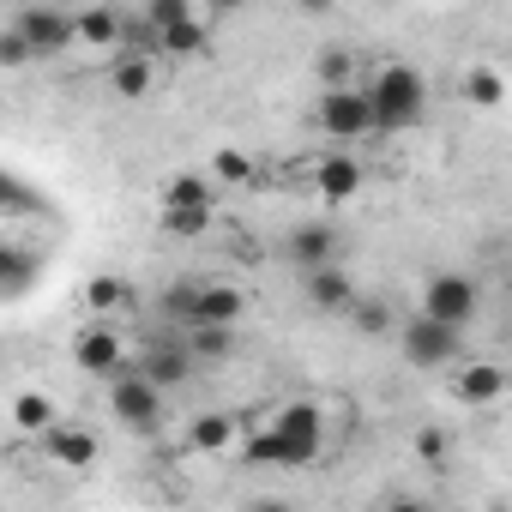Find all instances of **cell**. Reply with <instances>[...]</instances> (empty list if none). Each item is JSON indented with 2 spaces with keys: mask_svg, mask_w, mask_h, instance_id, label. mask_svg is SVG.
I'll list each match as a JSON object with an SVG mask.
<instances>
[{
  "mask_svg": "<svg viewBox=\"0 0 512 512\" xmlns=\"http://www.w3.org/2000/svg\"><path fill=\"white\" fill-rule=\"evenodd\" d=\"M320 458V404H284L266 416V428L247 440V464L302 470Z\"/></svg>",
  "mask_w": 512,
  "mask_h": 512,
  "instance_id": "6da1fadb",
  "label": "cell"
},
{
  "mask_svg": "<svg viewBox=\"0 0 512 512\" xmlns=\"http://www.w3.org/2000/svg\"><path fill=\"white\" fill-rule=\"evenodd\" d=\"M368 85V109H374V133H404V127H416L422 121V103H428V85H422V73L416 67H404V61H386V67H374V73H362Z\"/></svg>",
  "mask_w": 512,
  "mask_h": 512,
  "instance_id": "7a4b0ae2",
  "label": "cell"
},
{
  "mask_svg": "<svg viewBox=\"0 0 512 512\" xmlns=\"http://www.w3.org/2000/svg\"><path fill=\"white\" fill-rule=\"evenodd\" d=\"M241 290L229 284H169L163 290V314L175 326H235L241 320Z\"/></svg>",
  "mask_w": 512,
  "mask_h": 512,
  "instance_id": "3957f363",
  "label": "cell"
},
{
  "mask_svg": "<svg viewBox=\"0 0 512 512\" xmlns=\"http://www.w3.org/2000/svg\"><path fill=\"white\" fill-rule=\"evenodd\" d=\"M109 410H115L133 434H157V422H163V386H151V380L127 362L121 374H109Z\"/></svg>",
  "mask_w": 512,
  "mask_h": 512,
  "instance_id": "277c9868",
  "label": "cell"
},
{
  "mask_svg": "<svg viewBox=\"0 0 512 512\" xmlns=\"http://www.w3.org/2000/svg\"><path fill=\"white\" fill-rule=\"evenodd\" d=\"M314 121H320V133H332V139H368V133H374L368 91H362V85H332V91H320Z\"/></svg>",
  "mask_w": 512,
  "mask_h": 512,
  "instance_id": "5b68a950",
  "label": "cell"
},
{
  "mask_svg": "<svg viewBox=\"0 0 512 512\" xmlns=\"http://www.w3.org/2000/svg\"><path fill=\"white\" fill-rule=\"evenodd\" d=\"M476 308H482V290H476V278H464V272H440V278H428V290H422V314H434V320H446V326H470L476 320Z\"/></svg>",
  "mask_w": 512,
  "mask_h": 512,
  "instance_id": "8992f818",
  "label": "cell"
},
{
  "mask_svg": "<svg viewBox=\"0 0 512 512\" xmlns=\"http://www.w3.org/2000/svg\"><path fill=\"white\" fill-rule=\"evenodd\" d=\"M404 356H410L416 368H446V362L458 356V326H446V320H434V314L410 320V326H404Z\"/></svg>",
  "mask_w": 512,
  "mask_h": 512,
  "instance_id": "52a82bcc",
  "label": "cell"
},
{
  "mask_svg": "<svg viewBox=\"0 0 512 512\" xmlns=\"http://www.w3.org/2000/svg\"><path fill=\"white\" fill-rule=\"evenodd\" d=\"M73 362H79L85 374L109 380V374H121V368H127V344H121V332H115V326H85V332L73 338Z\"/></svg>",
  "mask_w": 512,
  "mask_h": 512,
  "instance_id": "ba28073f",
  "label": "cell"
},
{
  "mask_svg": "<svg viewBox=\"0 0 512 512\" xmlns=\"http://www.w3.org/2000/svg\"><path fill=\"white\" fill-rule=\"evenodd\" d=\"M13 31L31 43V55H61L73 43V13H55V7H25L13 19Z\"/></svg>",
  "mask_w": 512,
  "mask_h": 512,
  "instance_id": "9c48e42d",
  "label": "cell"
},
{
  "mask_svg": "<svg viewBox=\"0 0 512 512\" xmlns=\"http://www.w3.org/2000/svg\"><path fill=\"white\" fill-rule=\"evenodd\" d=\"M43 452H49L61 470H91V464H97V434H91V428H73V422L55 416V422L43 428Z\"/></svg>",
  "mask_w": 512,
  "mask_h": 512,
  "instance_id": "30bf717a",
  "label": "cell"
},
{
  "mask_svg": "<svg viewBox=\"0 0 512 512\" xmlns=\"http://www.w3.org/2000/svg\"><path fill=\"white\" fill-rule=\"evenodd\" d=\"M133 368H139L151 386H163V392H169V386H187V374H193V356H187V344H181V338H157V344H151V350H145Z\"/></svg>",
  "mask_w": 512,
  "mask_h": 512,
  "instance_id": "8fae6325",
  "label": "cell"
},
{
  "mask_svg": "<svg viewBox=\"0 0 512 512\" xmlns=\"http://www.w3.org/2000/svg\"><path fill=\"white\" fill-rule=\"evenodd\" d=\"M290 260H296V272L332 266V260H338V229H332V223H302V229L290 235Z\"/></svg>",
  "mask_w": 512,
  "mask_h": 512,
  "instance_id": "7c38bea8",
  "label": "cell"
},
{
  "mask_svg": "<svg viewBox=\"0 0 512 512\" xmlns=\"http://www.w3.org/2000/svg\"><path fill=\"white\" fill-rule=\"evenodd\" d=\"M302 290H308V302L326 308V314H344V308L356 302V290H350V278H344L338 266H314V272H302Z\"/></svg>",
  "mask_w": 512,
  "mask_h": 512,
  "instance_id": "4fadbf2b",
  "label": "cell"
},
{
  "mask_svg": "<svg viewBox=\"0 0 512 512\" xmlns=\"http://www.w3.org/2000/svg\"><path fill=\"white\" fill-rule=\"evenodd\" d=\"M362 181H368V169H362L356 157H326V163L314 169L320 199H356V193H362Z\"/></svg>",
  "mask_w": 512,
  "mask_h": 512,
  "instance_id": "5bb4252c",
  "label": "cell"
},
{
  "mask_svg": "<svg viewBox=\"0 0 512 512\" xmlns=\"http://www.w3.org/2000/svg\"><path fill=\"white\" fill-rule=\"evenodd\" d=\"M452 392L458 404H494L506 392V374L494 362H464V374H452Z\"/></svg>",
  "mask_w": 512,
  "mask_h": 512,
  "instance_id": "9a60e30c",
  "label": "cell"
},
{
  "mask_svg": "<svg viewBox=\"0 0 512 512\" xmlns=\"http://www.w3.org/2000/svg\"><path fill=\"white\" fill-rule=\"evenodd\" d=\"M241 440V416H223V410H205V416H193V428H187V446L193 452H229Z\"/></svg>",
  "mask_w": 512,
  "mask_h": 512,
  "instance_id": "2e32d148",
  "label": "cell"
},
{
  "mask_svg": "<svg viewBox=\"0 0 512 512\" xmlns=\"http://www.w3.org/2000/svg\"><path fill=\"white\" fill-rule=\"evenodd\" d=\"M151 79H157V67H151V55H145V49H121V55H115V67H109V85H115L121 97H145V91H151Z\"/></svg>",
  "mask_w": 512,
  "mask_h": 512,
  "instance_id": "e0dca14e",
  "label": "cell"
},
{
  "mask_svg": "<svg viewBox=\"0 0 512 512\" xmlns=\"http://www.w3.org/2000/svg\"><path fill=\"white\" fill-rule=\"evenodd\" d=\"M181 344L193 362H229L235 356V326H181Z\"/></svg>",
  "mask_w": 512,
  "mask_h": 512,
  "instance_id": "ac0fdd59",
  "label": "cell"
},
{
  "mask_svg": "<svg viewBox=\"0 0 512 512\" xmlns=\"http://www.w3.org/2000/svg\"><path fill=\"white\" fill-rule=\"evenodd\" d=\"M73 43L115 49V43H121V13H115V7H85V13L73 19Z\"/></svg>",
  "mask_w": 512,
  "mask_h": 512,
  "instance_id": "d6986e66",
  "label": "cell"
},
{
  "mask_svg": "<svg viewBox=\"0 0 512 512\" xmlns=\"http://www.w3.org/2000/svg\"><path fill=\"white\" fill-rule=\"evenodd\" d=\"M314 79L332 91V85H356L362 79V55L356 49H320L314 55Z\"/></svg>",
  "mask_w": 512,
  "mask_h": 512,
  "instance_id": "ffe728a7",
  "label": "cell"
},
{
  "mask_svg": "<svg viewBox=\"0 0 512 512\" xmlns=\"http://www.w3.org/2000/svg\"><path fill=\"white\" fill-rule=\"evenodd\" d=\"M205 37H211V31L187 13V19H175L169 31H157V49H163V55H199V49H205Z\"/></svg>",
  "mask_w": 512,
  "mask_h": 512,
  "instance_id": "44dd1931",
  "label": "cell"
},
{
  "mask_svg": "<svg viewBox=\"0 0 512 512\" xmlns=\"http://www.w3.org/2000/svg\"><path fill=\"white\" fill-rule=\"evenodd\" d=\"M55 422V398H43V392H19L13 398V428L19 434H43Z\"/></svg>",
  "mask_w": 512,
  "mask_h": 512,
  "instance_id": "7402d4cb",
  "label": "cell"
},
{
  "mask_svg": "<svg viewBox=\"0 0 512 512\" xmlns=\"http://www.w3.org/2000/svg\"><path fill=\"white\" fill-rule=\"evenodd\" d=\"M464 97H470L476 109H500V103H506V79H500V67H476V73H464Z\"/></svg>",
  "mask_w": 512,
  "mask_h": 512,
  "instance_id": "603a6c76",
  "label": "cell"
},
{
  "mask_svg": "<svg viewBox=\"0 0 512 512\" xmlns=\"http://www.w3.org/2000/svg\"><path fill=\"white\" fill-rule=\"evenodd\" d=\"M163 229L181 235V241H193V235L211 229V205H163Z\"/></svg>",
  "mask_w": 512,
  "mask_h": 512,
  "instance_id": "cb8c5ba5",
  "label": "cell"
},
{
  "mask_svg": "<svg viewBox=\"0 0 512 512\" xmlns=\"http://www.w3.org/2000/svg\"><path fill=\"white\" fill-rule=\"evenodd\" d=\"M211 199H217V193H211L205 175H175L169 193H163V205H211Z\"/></svg>",
  "mask_w": 512,
  "mask_h": 512,
  "instance_id": "d4e9b609",
  "label": "cell"
},
{
  "mask_svg": "<svg viewBox=\"0 0 512 512\" xmlns=\"http://www.w3.org/2000/svg\"><path fill=\"white\" fill-rule=\"evenodd\" d=\"M187 13H193L187 0H145V13H139V19L151 25V43H157V31H169V25H175V19H187Z\"/></svg>",
  "mask_w": 512,
  "mask_h": 512,
  "instance_id": "484cf974",
  "label": "cell"
},
{
  "mask_svg": "<svg viewBox=\"0 0 512 512\" xmlns=\"http://www.w3.org/2000/svg\"><path fill=\"white\" fill-rule=\"evenodd\" d=\"M344 314H356V332H368V338L392 332V308H386V302H350Z\"/></svg>",
  "mask_w": 512,
  "mask_h": 512,
  "instance_id": "4316f807",
  "label": "cell"
},
{
  "mask_svg": "<svg viewBox=\"0 0 512 512\" xmlns=\"http://www.w3.org/2000/svg\"><path fill=\"white\" fill-rule=\"evenodd\" d=\"M85 302H91L97 314H109V308H121V302H133V296H127V284H121V278H91Z\"/></svg>",
  "mask_w": 512,
  "mask_h": 512,
  "instance_id": "83f0119b",
  "label": "cell"
},
{
  "mask_svg": "<svg viewBox=\"0 0 512 512\" xmlns=\"http://www.w3.org/2000/svg\"><path fill=\"white\" fill-rule=\"evenodd\" d=\"M211 175L229 181V187H241V181H253V163H247L241 151H217V157H211Z\"/></svg>",
  "mask_w": 512,
  "mask_h": 512,
  "instance_id": "f1b7e54d",
  "label": "cell"
},
{
  "mask_svg": "<svg viewBox=\"0 0 512 512\" xmlns=\"http://www.w3.org/2000/svg\"><path fill=\"white\" fill-rule=\"evenodd\" d=\"M37 55H31V43L19 37V31H0V67H31Z\"/></svg>",
  "mask_w": 512,
  "mask_h": 512,
  "instance_id": "f546056e",
  "label": "cell"
},
{
  "mask_svg": "<svg viewBox=\"0 0 512 512\" xmlns=\"http://www.w3.org/2000/svg\"><path fill=\"white\" fill-rule=\"evenodd\" d=\"M416 458H422V464H440V458H446V434H440V428H422V434H416Z\"/></svg>",
  "mask_w": 512,
  "mask_h": 512,
  "instance_id": "4dcf8cb0",
  "label": "cell"
},
{
  "mask_svg": "<svg viewBox=\"0 0 512 512\" xmlns=\"http://www.w3.org/2000/svg\"><path fill=\"white\" fill-rule=\"evenodd\" d=\"M296 7H302V13H332L338 0H296Z\"/></svg>",
  "mask_w": 512,
  "mask_h": 512,
  "instance_id": "1f68e13d",
  "label": "cell"
},
{
  "mask_svg": "<svg viewBox=\"0 0 512 512\" xmlns=\"http://www.w3.org/2000/svg\"><path fill=\"white\" fill-rule=\"evenodd\" d=\"M211 7H217V13H235V7H247V0H211Z\"/></svg>",
  "mask_w": 512,
  "mask_h": 512,
  "instance_id": "d6a6232c",
  "label": "cell"
}]
</instances>
